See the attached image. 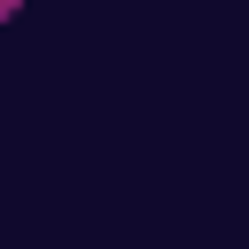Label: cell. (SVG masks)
I'll return each mask as SVG.
<instances>
[{"instance_id":"1","label":"cell","mask_w":249,"mask_h":249,"mask_svg":"<svg viewBox=\"0 0 249 249\" xmlns=\"http://www.w3.org/2000/svg\"><path fill=\"white\" fill-rule=\"evenodd\" d=\"M8 16H16V0H0V23H8Z\"/></svg>"}]
</instances>
